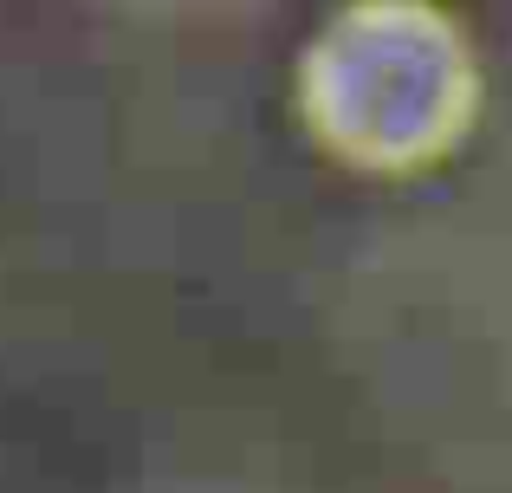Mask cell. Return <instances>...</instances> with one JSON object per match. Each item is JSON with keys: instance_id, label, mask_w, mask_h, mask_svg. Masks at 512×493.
Masks as SVG:
<instances>
[{"instance_id": "cell-2", "label": "cell", "mask_w": 512, "mask_h": 493, "mask_svg": "<svg viewBox=\"0 0 512 493\" xmlns=\"http://www.w3.org/2000/svg\"><path fill=\"white\" fill-rule=\"evenodd\" d=\"M169 493H182V487H169Z\"/></svg>"}, {"instance_id": "cell-1", "label": "cell", "mask_w": 512, "mask_h": 493, "mask_svg": "<svg viewBox=\"0 0 512 493\" xmlns=\"http://www.w3.org/2000/svg\"><path fill=\"white\" fill-rule=\"evenodd\" d=\"M150 7H208V0H150Z\"/></svg>"}]
</instances>
